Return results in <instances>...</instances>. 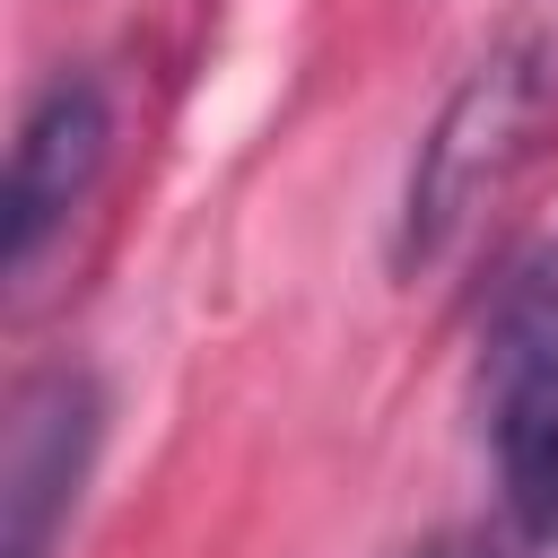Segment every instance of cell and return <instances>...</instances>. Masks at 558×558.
Here are the masks:
<instances>
[{
    "label": "cell",
    "mask_w": 558,
    "mask_h": 558,
    "mask_svg": "<svg viewBox=\"0 0 558 558\" xmlns=\"http://www.w3.org/2000/svg\"><path fill=\"white\" fill-rule=\"evenodd\" d=\"M549 148H558V0H514L410 148L392 201V270L427 279L453 253H471V235L549 166Z\"/></svg>",
    "instance_id": "cell-1"
},
{
    "label": "cell",
    "mask_w": 558,
    "mask_h": 558,
    "mask_svg": "<svg viewBox=\"0 0 558 558\" xmlns=\"http://www.w3.org/2000/svg\"><path fill=\"white\" fill-rule=\"evenodd\" d=\"M480 410L506 523L532 549H558V244L506 270L480 331Z\"/></svg>",
    "instance_id": "cell-2"
},
{
    "label": "cell",
    "mask_w": 558,
    "mask_h": 558,
    "mask_svg": "<svg viewBox=\"0 0 558 558\" xmlns=\"http://www.w3.org/2000/svg\"><path fill=\"white\" fill-rule=\"evenodd\" d=\"M113 166V96L96 70H61L35 87V105L17 113L9 140V192H0V270L9 296H26L52 262V244L78 227V209L96 201Z\"/></svg>",
    "instance_id": "cell-3"
},
{
    "label": "cell",
    "mask_w": 558,
    "mask_h": 558,
    "mask_svg": "<svg viewBox=\"0 0 558 558\" xmlns=\"http://www.w3.org/2000/svg\"><path fill=\"white\" fill-rule=\"evenodd\" d=\"M105 445V384L87 366H35L0 445V558H52Z\"/></svg>",
    "instance_id": "cell-4"
},
{
    "label": "cell",
    "mask_w": 558,
    "mask_h": 558,
    "mask_svg": "<svg viewBox=\"0 0 558 558\" xmlns=\"http://www.w3.org/2000/svg\"><path fill=\"white\" fill-rule=\"evenodd\" d=\"M427 558H462V549H427Z\"/></svg>",
    "instance_id": "cell-5"
}]
</instances>
